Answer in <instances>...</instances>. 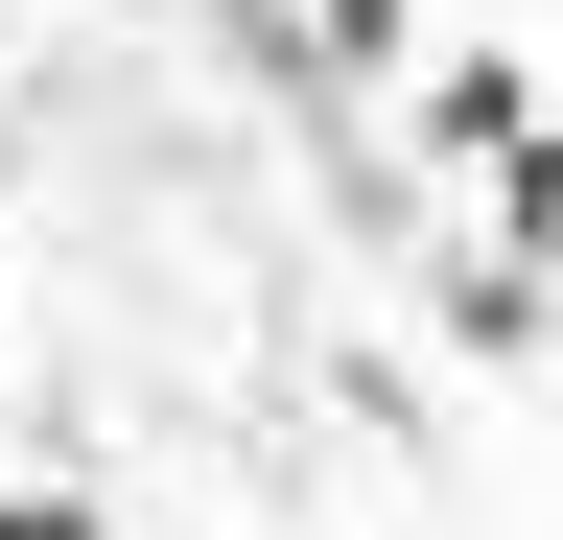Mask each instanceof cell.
I'll list each match as a JSON object with an SVG mask.
<instances>
[{
  "mask_svg": "<svg viewBox=\"0 0 563 540\" xmlns=\"http://www.w3.org/2000/svg\"><path fill=\"white\" fill-rule=\"evenodd\" d=\"M540 142V71L517 47H446V71H422V165H517Z\"/></svg>",
  "mask_w": 563,
  "mask_h": 540,
  "instance_id": "6da1fadb",
  "label": "cell"
},
{
  "mask_svg": "<svg viewBox=\"0 0 563 540\" xmlns=\"http://www.w3.org/2000/svg\"><path fill=\"white\" fill-rule=\"evenodd\" d=\"M540 142H563V95H540Z\"/></svg>",
  "mask_w": 563,
  "mask_h": 540,
  "instance_id": "277c9868",
  "label": "cell"
},
{
  "mask_svg": "<svg viewBox=\"0 0 563 540\" xmlns=\"http://www.w3.org/2000/svg\"><path fill=\"white\" fill-rule=\"evenodd\" d=\"M0 540H118L95 494H24V470H0Z\"/></svg>",
  "mask_w": 563,
  "mask_h": 540,
  "instance_id": "3957f363",
  "label": "cell"
},
{
  "mask_svg": "<svg viewBox=\"0 0 563 540\" xmlns=\"http://www.w3.org/2000/svg\"><path fill=\"white\" fill-rule=\"evenodd\" d=\"M306 24V71H422V0H282Z\"/></svg>",
  "mask_w": 563,
  "mask_h": 540,
  "instance_id": "7a4b0ae2",
  "label": "cell"
}]
</instances>
